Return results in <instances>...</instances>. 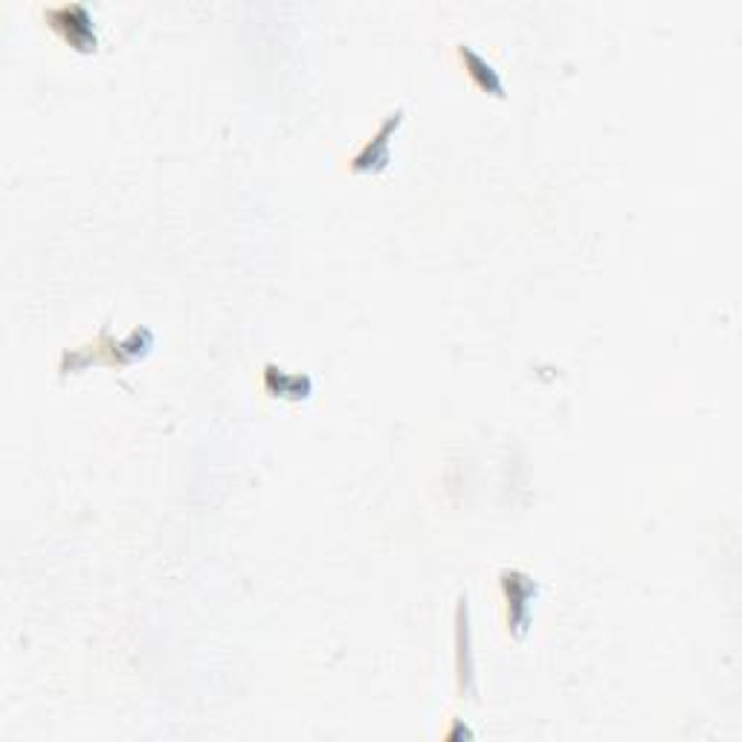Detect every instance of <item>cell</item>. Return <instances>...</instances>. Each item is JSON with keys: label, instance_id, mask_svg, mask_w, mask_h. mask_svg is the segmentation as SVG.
I'll list each match as a JSON object with an SVG mask.
<instances>
[{"label": "cell", "instance_id": "cell-4", "mask_svg": "<svg viewBox=\"0 0 742 742\" xmlns=\"http://www.w3.org/2000/svg\"><path fill=\"white\" fill-rule=\"evenodd\" d=\"M400 122H403V111L398 108V111L386 117L375 140L363 145V148L354 154L352 171H357V175H366V171H384V168L389 166V160H391L389 143H391V134H395V129H398Z\"/></svg>", "mask_w": 742, "mask_h": 742}, {"label": "cell", "instance_id": "cell-1", "mask_svg": "<svg viewBox=\"0 0 742 742\" xmlns=\"http://www.w3.org/2000/svg\"><path fill=\"white\" fill-rule=\"evenodd\" d=\"M152 345H154V334L148 331V328H136V331H131V334L122 336V340H111L108 331H102L97 343L81 345V348H73V352H65V357H62V372H67V368L76 372V368H81V366L99 363V352H104V348L111 352L104 363H111V366H129V363H134L136 357L148 354Z\"/></svg>", "mask_w": 742, "mask_h": 742}, {"label": "cell", "instance_id": "cell-3", "mask_svg": "<svg viewBox=\"0 0 742 742\" xmlns=\"http://www.w3.org/2000/svg\"><path fill=\"white\" fill-rule=\"evenodd\" d=\"M47 18L53 21L49 26H56L76 49H97V26H93L90 12L81 3L47 9Z\"/></svg>", "mask_w": 742, "mask_h": 742}, {"label": "cell", "instance_id": "cell-6", "mask_svg": "<svg viewBox=\"0 0 742 742\" xmlns=\"http://www.w3.org/2000/svg\"><path fill=\"white\" fill-rule=\"evenodd\" d=\"M458 56H462L467 73H470V79L476 81L481 90L494 93V97H505V88H502V79H499V73H496L494 65H490V62H485V58H481L479 53L470 47V44H458Z\"/></svg>", "mask_w": 742, "mask_h": 742}, {"label": "cell", "instance_id": "cell-5", "mask_svg": "<svg viewBox=\"0 0 742 742\" xmlns=\"http://www.w3.org/2000/svg\"><path fill=\"white\" fill-rule=\"evenodd\" d=\"M264 389L270 391L273 398H288V400H304L311 398L313 384L308 375H296V372H285L276 363L264 366Z\"/></svg>", "mask_w": 742, "mask_h": 742}, {"label": "cell", "instance_id": "cell-2", "mask_svg": "<svg viewBox=\"0 0 742 742\" xmlns=\"http://www.w3.org/2000/svg\"><path fill=\"white\" fill-rule=\"evenodd\" d=\"M499 586L508 600V632L513 639H522L531 623V603L536 598L534 577L519 572V568H502L499 572Z\"/></svg>", "mask_w": 742, "mask_h": 742}]
</instances>
